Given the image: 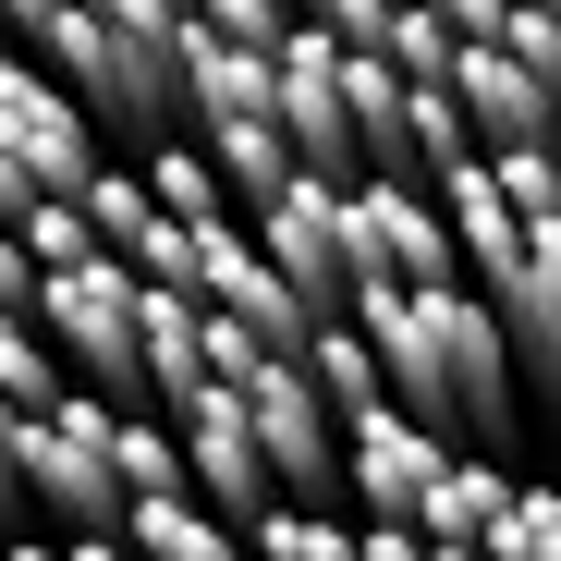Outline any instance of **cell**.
<instances>
[{
    "label": "cell",
    "instance_id": "1",
    "mask_svg": "<svg viewBox=\"0 0 561 561\" xmlns=\"http://www.w3.org/2000/svg\"><path fill=\"white\" fill-rule=\"evenodd\" d=\"M354 318L379 330L391 391H403L427 427L477 439V451L513 439V415H525V403H513V330H501V306L477 294V280H366Z\"/></svg>",
    "mask_w": 561,
    "mask_h": 561
},
{
    "label": "cell",
    "instance_id": "2",
    "mask_svg": "<svg viewBox=\"0 0 561 561\" xmlns=\"http://www.w3.org/2000/svg\"><path fill=\"white\" fill-rule=\"evenodd\" d=\"M37 330L61 342V366H85V391H111V403H159V379H147V268H135V256L49 268Z\"/></svg>",
    "mask_w": 561,
    "mask_h": 561
},
{
    "label": "cell",
    "instance_id": "3",
    "mask_svg": "<svg viewBox=\"0 0 561 561\" xmlns=\"http://www.w3.org/2000/svg\"><path fill=\"white\" fill-rule=\"evenodd\" d=\"M25 489H37V513H49L61 537L123 525V513H135V477H123V403H111V391H61V403H37V415H25Z\"/></svg>",
    "mask_w": 561,
    "mask_h": 561
},
{
    "label": "cell",
    "instance_id": "4",
    "mask_svg": "<svg viewBox=\"0 0 561 561\" xmlns=\"http://www.w3.org/2000/svg\"><path fill=\"white\" fill-rule=\"evenodd\" d=\"M37 61H49V73H61V85H73V99L99 111V123L159 135V123L183 111V73H171V61H147V49H135L111 13H85V0H73V13H61L49 37H37Z\"/></svg>",
    "mask_w": 561,
    "mask_h": 561
},
{
    "label": "cell",
    "instance_id": "5",
    "mask_svg": "<svg viewBox=\"0 0 561 561\" xmlns=\"http://www.w3.org/2000/svg\"><path fill=\"white\" fill-rule=\"evenodd\" d=\"M342 220H354V268L366 280H463V232L439 208V183H415V171H354Z\"/></svg>",
    "mask_w": 561,
    "mask_h": 561
},
{
    "label": "cell",
    "instance_id": "6",
    "mask_svg": "<svg viewBox=\"0 0 561 561\" xmlns=\"http://www.w3.org/2000/svg\"><path fill=\"white\" fill-rule=\"evenodd\" d=\"M232 391L256 403V439L280 463V501H330L342 489V403L318 391V366L306 354H256Z\"/></svg>",
    "mask_w": 561,
    "mask_h": 561
},
{
    "label": "cell",
    "instance_id": "7",
    "mask_svg": "<svg viewBox=\"0 0 561 561\" xmlns=\"http://www.w3.org/2000/svg\"><path fill=\"white\" fill-rule=\"evenodd\" d=\"M0 147H13L49 196H85L111 159H99V111L37 61V49H0Z\"/></svg>",
    "mask_w": 561,
    "mask_h": 561
},
{
    "label": "cell",
    "instance_id": "8",
    "mask_svg": "<svg viewBox=\"0 0 561 561\" xmlns=\"http://www.w3.org/2000/svg\"><path fill=\"white\" fill-rule=\"evenodd\" d=\"M280 61V135L306 147V171H330V183H354L366 171V135H354V49L306 13L294 37L268 49Z\"/></svg>",
    "mask_w": 561,
    "mask_h": 561
},
{
    "label": "cell",
    "instance_id": "9",
    "mask_svg": "<svg viewBox=\"0 0 561 561\" xmlns=\"http://www.w3.org/2000/svg\"><path fill=\"white\" fill-rule=\"evenodd\" d=\"M256 244L306 280V306H318V318H354L366 268H354V220H342V183H330V171H294V183H280V196L256 208Z\"/></svg>",
    "mask_w": 561,
    "mask_h": 561
},
{
    "label": "cell",
    "instance_id": "10",
    "mask_svg": "<svg viewBox=\"0 0 561 561\" xmlns=\"http://www.w3.org/2000/svg\"><path fill=\"white\" fill-rule=\"evenodd\" d=\"M451 451H477V439H451V427H427L415 403H379V415H354L342 427V477H354V513H427V489L451 477Z\"/></svg>",
    "mask_w": 561,
    "mask_h": 561
},
{
    "label": "cell",
    "instance_id": "11",
    "mask_svg": "<svg viewBox=\"0 0 561 561\" xmlns=\"http://www.w3.org/2000/svg\"><path fill=\"white\" fill-rule=\"evenodd\" d=\"M171 427H183V451H196V489H208L232 525H256V513L280 501V463H268V439H256V403H244L232 379L183 391V403H171Z\"/></svg>",
    "mask_w": 561,
    "mask_h": 561
},
{
    "label": "cell",
    "instance_id": "12",
    "mask_svg": "<svg viewBox=\"0 0 561 561\" xmlns=\"http://www.w3.org/2000/svg\"><path fill=\"white\" fill-rule=\"evenodd\" d=\"M451 99L477 111V147H549V123H561V85H549L537 61H513L501 37H463Z\"/></svg>",
    "mask_w": 561,
    "mask_h": 561
},
{
    "label": "cell",
    "instance_id": "13",
    "mask_svg": "<svg viewBox=\"0 0 561 561\" xmlns=\"http://www.w3.org/2000/svg\"><path fill=\"white\" fill-rule=\"evenodd\" d=\"M183 111H196V135H208V123L280 111V61L244 49V37H220V25H196V37H183Z\"/></svg>",
    "mask_w": 561,
    "mask_h": 561
},
{
    "label": "cell",
    "instance_id": "14",
    "mask_svg": "<svg viewBox=\"0 0 561 561\" xmlns=\"http://www.w3.org/2000/svg\"><path fill=\"white\" fill-rule=\"evenodd\" d=\"M208 294H183V280H147V379H159V403H183V391H208L220 366H208Z\"/></svg>",
    "mask_w": 561,
    "mask_h": 561
},
{
    "label": "cell",
    "instance_id": "15",
    "mask_svg": "<svg viewBox=\"0 0 561 561\" xmlns=\"http://www.w3.org/2000/svg\"><path fill=\"white\" fill-rule=\"evenodd\" d=\"M123 537H135L147 561H256V537H244L208 489H183V501H135V513H123Z\"/></svg>",
    "mask_w": 561,
    "mask_h": 561
},
{
    "label": "cell",
    "instance_id": "16",
    "mask_svg": "<svg viewBox=\"0 0 561 561\" xmlns=\"http://www.w3.org/2000/svg\"><path fill=\"white\" fill-rule=\"evenodd\" d=\"M513 489H525V477H513L501 451H451V477L427 489L415 525H427V537H501V525H513Z\"/></svg>",
    "mask_w": 561,
    "mask_h": 561
},
{
    "label": "cell",
    "instance_id": "17",
    "mask_svg": "<svg viewBox=\"0 0 561 561\" xmlns=\"http://www.w3.org/2000/svg\"><path fill=\"white\" fill-rule=\"evenodd\" d=\"M306 366H318V391L342 403V427L379 415V403H403V391H391V354H379V330H366V318H330V330L306 342Z\"/></svg>",
    "mask_w": 561,
    "mask_h": 561
},
{
    "label": "cell",
    "instance_id": "18",
    "mask_svg": "<svg viewBox=\"0 0 561 561\" xmlns=\"http://www.w3.org/2000/svg\"><path fill=\"white\" fill-rule=\"evenodd\" d=\"M196 147H208V159L232 171V196H244V208H268V196H280V183H294V171H306V147H294V135H280V111H256V123H208Z\"/></svg>",
    "mask_w": 561,
    "mask_h": 561
},
{
    "label": "cell",
    "instance_id": "19",
    "mask_svg": "<svg viewBox=\"0 0 561 561\" xmlns=\"http://www.w3.org/2000/svg\"><path fill=\"white\" fill-rule=\"evenodd\" d=\"M244 537H256V561H366V525L330 501H268Z\"/></svg>",
    "mask_w": 561,
    "mask_h": 561
},
{
    "label": "cell",
    "instance_id": "20",
    "mask_svg": "<svg viewBox=\"0 0 561 561\" xmlns=\"http://www.w3.org/2000/svg\"><path fill=\"white\" fill-rule=\"evenodd\" d=\"M147 183H159V208H171V220H196V232H208V220H244L232 171H220L208 147H159V135H147Z\"/></svg>",
    "mask_w": 561,
    "mask_h": 561
},
{
    "label": "cell",
    "instance_id": "21",
    "mask_svg": "<svg viewBox=\"0 0 561 561\" xmlns=\"http://www.w3.org/2000/svg\"><path fill=\"white\" fill-rule=\"evenodd\" d=\"M123 477H135V501H183V489H196V451H183L171 415L123 403Z\"/></svg>",
    "mask_w": 561,
    "mask_h": 561
},
{
    "label": "cell",
    "instance_id": "22",
    "mask_svg": "<svg viewBox=\"0 0 561 561\" xmlns=\"http://www.w3.org/2000/svg\"><path fill=\"white\" fill-rule=\"evenodd\" d=\"M85 220H99L111 256H147L171 208H159V183H147V171H99V183H85Z\"/></svg>",
    "mask_w": 561,
    "mask_h": 561
},
{
    "label": "cell",
    "instance_id": "23",
    "mask_svg": "<svg viewBox=\"0 0 561 561\" xmlns=\"http://www.w3.org/2000/svg\"><path fill=\"white\" fill-rule=\"evenodd\" d=\"M391 61H403L415 85H451V61H463V25L439 13V0H403V25H391Z\"/></svg>",
    "mask_w": 561,
    "mask_h": 561
},
{
    "label": "cell",
    "instance_id": "24",
    "mask_svg": "<svg viewBox=\"0 0 561 561\" xmlns=\"http://www.w3.org/2000/svg\"><path fill=\"white\" fill-rule=\"evenodd\" d=\"M489 171H501V196H513L525 220L561 208V147H489Z\"/></svg>",
    "mask_w": 561,
    "mask_h": 561
},
{
    "label": "cell",
    "instance_id": "25",
    "mask_svg": "<svg viewBox=\"0 0 561 561\" xmlns=\"http://www.w3.org/2000/svg\"><path fill=\"white\" fill-rule=\"evenodd\" d=\"M196 25H220V37H244V49H280L306 13H294V0H196Z\"/></svg>",
    "mask_w": 561,
    "mask_h": 561
},
{
    "label": "cell",
    "instance_id": "26",
    "mask_svg": "<svg viewBox=\"0 0 561 561\" xmlns=\"http://www.w3.org/2000/svg\"><path fill=\"white\" fill-rule=\"evenodd\" d=\"M318 25H330L342 49H391V25H403V0H318Z\"/></svg>",
    "mask_w": 561,
    "mask_h": 561
},
{
    "label": "cell",
    "instance_id": "27",
    "mask_svg": "<svg viewBox=\"0 0 561 561\" xmlns=\"http://www.w3.org/2000/svg\"><path fill=\"white\" fill-rule=\"evenodd\" d=\"M49 294V268H37V244L13 232V220H0V306H37Z\"/></svg>",
    "mask_w": 561,
    "mask_h": 561
},
{
    "label": "cell",
    "instance_id": "28",
    "mask_svg": "<svg viewBox=\"0 0 561 561\" xmlns=\"http://www.w3.org/2000/svg\"><path fill=\"white\" fill-rule=\"evenodd\" d=\"M366 525V561H427V525H403V513H354Z\"/></svg>",
    "mask_w": 561,
    "mask_h": 561
},
{
    "label": "cell",
    "instance_id": "29",
    "mask_svg": "<svg viewBox=\"0 0 561 561\" xmlns=\"http://www.w3.org/2000/svg\"><path fill=\"white\" fill-rule=\"evenodd\" d=\"M61 561H147L123 525H85V537H61Z\"/></svg>",
    "mask_w": 561,
    "mask_h": 561
},
{
    "label": "cell",
    "instance_id": "30",
    "mask_svg": "<svg viewBox=\"0 0 561 561\" xmlns=\"http://www.w3.org/2000/svg\"><path fill=\"white\" fill-rule=\"evenodd\" d=\"M61 13H73V0H0V25H13V37H25V49H37V37H49V25H61Z\"/></svg>",
    "mask_w": 561,
    "mask_h": 561
},
{
    "label": "cell",
    "instance_id": "31",
    "mask_svg": "<svg viewBox=\"0 0 561 561\" xmlns=\"http://www.w3.org/2000/svg\"><path fill=\"white\" fill-rule=\"evenodd\" d=\"M525 366H537V403L561 415V318H549V342H525Z\"/></svg>",
    "mask_w": 561,
    "mask_h": 561
},
{
    "label": "cell",
    "instance_id": "32",
    "mask_svg": "<svg viewBox=\"0 0 561 561\" xmlns=\"http://www.w3.org/2000/svg\"><path fill=\"white\" fill-rule=\"evenodd\" d=\"M439 13H451L463 37H501V25H513V0H439Z\"/></svg>",
    "mask_w": 561,
    "mask_h": 561
},
{
    "label": "cell",
    "instance_id": "33",
    "mask_svg": "<svg viewBox=\"0 0 561 561\" xmlns=\"http://www.w3.org/2000/svg\"><path fill=\"white\" fill-rule=\"evenodd\" d=\"M0 561H61V537H13V549H0Z\"/></svg>",
    "mask_w": 561,
    "mask_h": 561
},
{
    "label": "cell",
    "instance_id": "34",
    "mask_svg": "<svg viewBox=\"0 0 561 561\" xmlns=\"http://www.w3.org/2000/svg\"><path fill=\"white\" fill-rule=\"evenodd\" d=\"M489 561H537V549H525V537H489Z\"/></svg>",
    "mask_w": 561,
    "mask_h": 561
},
{
    "label": "cell",
    "instance_id": "35",
    "mask_svg": "<svg viewBox=\"0 0 561 561\" xmlns=\"http://www.w3.org/2000/svg\"><path fill=\"white\" fill-rule=\"evenodd\" d=\"M0 49H25V37H13V25H0Z\"/></svg>",
    "mask_w": 561,
    "mask_h": 561
},
{
    "label": "cell",
    "instance_id": "36",
    "mask_svg": "<svg viewBox=\"0 0 561 561\" xmlns=\"http://www.w3.org/2000/svg\"><path fill=\"white\" fill-rule=\"evenodd\" d=\"M549 85H561V61H549Z\"/></svg>",
    "mask_w": 561,
    "mask_h": 561
}]
</instances>
